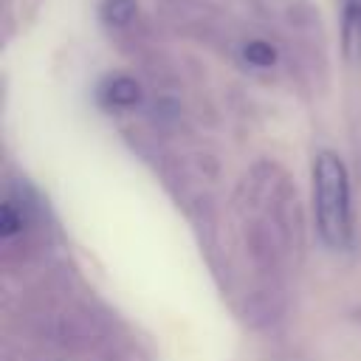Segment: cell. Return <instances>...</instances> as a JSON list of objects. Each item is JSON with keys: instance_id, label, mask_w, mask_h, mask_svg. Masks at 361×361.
Masks as SVG:
<instances>
[{"instance_id": "6da1fadb", "label": "cell", "mask_w": 361, "mask_h": 361, "mask_svg": "<svg viewBox=\"0 0 361 361\" xmlns=\"http://www.w3.org/2000/svg\"><path fill=\"white\" fill-rule=\"evenodd\" d=\"M313 212L322 243L333 251H347L353 245L350 175L344 161L330 149L313 158Z\"/></svg>"}, {"instance_id": "7a4b0ae2", "label": "cell", "mask_w": 361, "mask_h": 361, "mask_svg": "<svg viewBox=\"0 0 361 361\" xmlns=\"http://www.w3.org/2000/svg\"><path fill=\"white\" fill-rule=\"evenodd\" d=\"M268 20L282 31L285 39H293L296 48L316 51L324 42V28L319 20V8L310 0H262Z\"/></svg>"}, {"instance_id": "3957f363", "label": "cell", "mask_w": 361, "mask_h": 361, "mask_svg": "<svg viewBox=\"0 0 361 361\" xmlns=\"http://www.w3.org/2000/svg\"><path fill=\"white\" fill-rule=\"evenodd\" d=\"M141 96H144L141 85H138L133 76H127V73H113V76H107V79L102 82V87H99L102 104H104V107H116V110H130V107H135V104L141 102Z\"/></svg>"}, {"instance_id": "277c9868", "label": "cell", "mask_w": 361, "mask_h": 361, "mask_svg": "<svg viewBox=\"0 0 361 361\" xmlns=\"http://www.w3.org/2000/svg\"><path fill=\"white\" fill-rule=\"evenodd\" d=\"M341 45L347 56H361V0H344L341 14Z\"/></svg>"}, {"instance_id": "5b68a950", "label": "cell", "mask_w": 361, "mask_h": 361, "mask_svg": "<svg viewBox=\"0 0 361 361\" xmlns=\"http://www.w3.org/2000/svg\"><path fill=\"white\" fill-rule=\"evenodd\" d=\"M99 14L107 28H127L135 20L138 6H135V0H104L99 6Z\"/></svg>"}, {"instance_id": "8992f818", "label": "cell", "mask_w": 361, "mask_h": 361, "mask_svg": "<svg viewBox=\"0 0 361 361\" xmlns=\"http://www.w3.org/2000/svg\"><path fill=\"white\" fill-rule=\"evenodd\" d=\"M243 59L254 68H271L276 62V48L268 39H245L243 42Z\"/></svg>"}, {"instance_id": "52a82bcc", "label": "cell", "mask_w": 361, "mask_h": 361, "mask_svg": "<svg viewBox=\"0 0 361 361\" xmlns=\"http://www.w3.org/2000/svg\"><path fill=\"white\" fill-rule=\"evenodd\" d=\"M20 228H23V212L17 209V200L6 197V203H3V209H0V234H3L6 240H11Z\"/></svg>"}]
</instances>
